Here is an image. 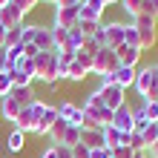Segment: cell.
Here are the masks:
<instances>
[{
    "instance_id": "obj_1",
    "label": "cell",
    "mask_w": 158,
    "mask_h": 158,
    "mask_svg": "<svg viewBox=\"0 0 158 158\" xmlns=\"http://www.w3.org/2000/svg\"><path fill=\"white\" fill-rule=\"evenodd\" d=\"M132 86L144 101H158V72H155V66L135 69V83Z\"/></svg>"
},
{
    "instance_id": "obj_2",
    "label": "cell",
    "mask_w": 158,
    "mask_h": 158,
    "mask_svg": "<svg viewBox=\"0 0 158 158\" xmlns=\"http://www.w3.org/2000/svg\"><path fill=\"white\" fill-rule=\"evenodd\" d=\"M46 101H32L29 106H23L20 109V115H17V121H15V129H20V132H32L35 135V127H38V121L43 118V112H46Z\"/></svg>"
},
{
    "instance_id": "obj_3",
    "label": "cell",
    "mask_w": 158,
    "mask_h": 158,
    "mask_svg": "<svg viewBox=\"0 0 158 158\" xmlns=\"http://www.w3.org/2000/svg\"><path fill=\"white\" fill-rule=\"evenodd\" d=\"M35 81H43V83L58 81V52H38V58H35Z\"/></svg>"
},
{
    "instance_id": "obj_4",
    "label": "cell",
    "mask_w": 158,
    "mask_h": 158,
    "mask_svg": "<svg viewBox=\"0 0 158 158\" xmlns=\"http://www.w3.org/2000/svg\"><path fill=\"white\" fill-rule=\"evenodd\" d=\"M132 26L138 29V46H141V52L144 49H152L155 40H158V20L150 17V15H138L135 20H132Z\"/></svg>"
},
{
    "instance_id": "obj_5",
    "label": "cell",
    "mask_w": 158,
    "mask_h": 158,
    "mask_svg": "<svg viewBox=\"0 0 158 158\" xmlns=\"http://www.w3.org/2000/svg\"><path fill=\"white\" fill-rule=\"evenodd\" d=\"M121 66V60H118V55H115V49H98L95 52V58H92V75H112V72Z\"/></svg>"
},
{
    "instance_id": "obj_6",
    "label": "cell",
    "mask_w": 158,
    "mask_h": 158,
    "mask_svg": "<svg viewBox=\"0 0 158 158\" xmlns=\"http://www.w3.org/2000/svg\"><path fill=\"white\" fill-rule=\"evenodd\" d=\"M98 95H101V101H104V106L109 112H115L118 106L127 104V89H121L118 83H112V86H98Z\"/></svg>"
},
{
    "instance_id": "obj_7",
    "label": "cell",
    "mask_w": 158,
    "mask_h": 158,
    "mask_svg": "<svg viewBox=\"0 0 158 158\" xmlns=\"http://www.w3.org/2000/svg\"><path fill=\"white\" fill-rule=\"evenodd\" d=\"M78 23V6H55L52 29H72Z\"/></svg>"
},
{
    "instance_id": "obj_8",
    "label": "cell",
    "mask_w": 158,
    "mask_h": 158,
    "mask_svg": "<svg viewBox=\"0 0 158 158\" xmlns=\"http://www.w3.org/2000/svg\"><path fill=\"white\" fill-rule=\"evenodd\" d=\"M112 127L118 129V132H124V135L135 132V121H132V106H129V104L118 106L115 112H112Z\"/></svg>"
},
{
    "instance_id": "obj_9",
    "label": "cell",
    "mask_w": 158,
    "mask_h": 158,
    "mask_svg": "<svg viewBox=\"0 0 158 158\" xmlns=\"http://www.w3.org/2000/svg\"><path fill=\"white\" fill-rule=\"evenodd\" d=\"M58 115L66 121L69 127H83V109H81V104L63 101V104H58Z\"/></svg>"
},
{
    "instance_id": "obj_10",
    "label": "cell",
    "mask_w": 158,
    "mask_h": 158,
    "mask_svg": "<svg viewBox=\"0 0 158 158\" xmlns=\"http://www.w3.org/2000/svg\"><path fill=\"white\" fill-rule=\"evenodd\" d=\"M124 32H127V23L121 20H112L104 26V35H106V49H118V46H124Z\"/></svg>"
},
{
    "instance_id": "obj_11",
    "label": "cell",
    "mask_w": 158,
    "mask_h": 158,
    "mask_svg": "<svg viewBox=\"0 0 158 158\" xmlns=\"http://www.w3.org/2000/svg\"><path fill=\"white\" fill-rule=\"evenodd\" d=\"M29 46H38V52H52L55 38H52V26H35V38Z\"/></svg>"
},
{
    "instance_id": "obj_12",
    "label": "cell",
    "mask_w": 158,
    "mask_h": 158,
    "mask_svg": "<svg viewBox=\"0 0 158 158\" xmlns=\"http://www.w3.org/2000/svg\"><path fill=\"white\" fill-rule=\"evenodd\" d=\"M115 55H118V60H121V66H132V69H138V60H141V49L138 46H118L115 49Z\"/></svg>"
},
{
    "instance_id": "obj_13",
    "label": "cell",
    "mask_w": 158,
    "mask_h": 158,
    "mask_svg": "<svg viewBox=\"0 0 158 158\" xmlns=\"http://www.w3.org/2000/svg\"><path fill=\"white\" fill-rule=\"evenodd\" d=\"M81 144L86 147V150H98V147H104V129H98V127H83V129H81Z\"/></svg>"
},
{
    "instance_id": "obj_14",
    "label": "cell",
    "mask_w": 158,
    "mask_h": 158,
    "mask_svg": "<svg viewBox=\"0 0 158 158\" xmlns=\"http://www.w3.org/2000/svg\"><path fill=\"white\" fill-rule=\"evenodd\" d=\"M23 17H26V15H23L15 3H9V6L0 9V23H3L6 29H12V26H20V23H23Z\"/></svg>"
},
{
    "instance_id": "obj_15",
    "label": "cell",
    "mask_w": 158,
    "mask_h": 158,
    "mask_svg": "<svg viewBox=\"0 0 158 158\" xmlns=\"http://www.w3.org/2000/svg\"><path fill=\"white\" fill-rule=\"evenodd\" d=\"M20 104L12 98V95H6V98H0V115H3V121H12V127H15V121H17V115H20Z\"/></svg>"
},
{
    "instance_id": "obj_16",
    "label": "cell",
    "mask_w": 158,
    "mask_h": 158,
    "mask_svg": "<svg viewBox=\"0 0 158 158\" xmlns=\"http://www.w3.org/2000/svg\"><path fill=\"white\" fill-rule=\"evenodd\" d=\"M55 121H58V106H46L43 118L38 121V127H35V135H46L49 138V129L55 127Z\"/></svg>"
},
{
    "instance_id": "obj_17",
    "label": "cell",
    "mask_w": 158,
    "mask_h": 158,
    "mask_svg": "<svg viewBox=\"0 0 158 158\" xmlns=\"http://www.w3.org/2000/svg\"><path fill=\"white\" fill-rule=\"evenodd\" d=\"M121 144H129V135L118 132V129H115L112 124H109V127H104V147L115 150V147H121Z\"/></svg>"
},
{
    "instance_id": "obj_18",
    "label": "cell",
    "mask_w": 158,
    "mask_h": 158,
    "mask_svg": "<svg viewBox=\"0 0 158 158\" xmlns=\"http://www.w3.org/2000/svg\"><path fill=\"white\" fill-rule=\"evenodd\" d=\"M23 147H26V132H20V129H9V135H6V150L9 152H23Z\"/></svg>"
},
{
    "instance_id": "obj_19",
    "label": "cell",
    "mask_w": 158,
    "mask_h": 158,
    "mask_svg": "<svg viewBox=\"0 0 158 158\" xmlns=\"http://www.w3.org/2000/svg\"><path fill=\"white\" fill-rule=\"evenodd\" d=\"M20 106H29L32 101H38V95H35V89L32 86H12V92H9Z\"/></svg>"
},
{
    "instance_id": "obj_20",
    "label": "cell",
    "mask_w": 158,
    "mask_h": 158,
    "mask_svg": "<svg viewBox=\"0 0 158 158\" xmlns=\"http://www.w3.org/2000/svg\"><path fill=\"white\" fill-rule=\"evenodd\" d=\"M112 75H115V83H118L121 89H129V86L135 83V69H132V66H118Z\"/></svg>"
},
{
    "instance_id": "obj_21",
    "label": "cell",
    "mask_w": 158,
    "mask_h": 158,
    "mask_svg": "<svg viewBox=\"0 0 158 158\" xmlns=\"http://www.w3.org/2000/svg\"><path fill=\"white\" fill-rule=\"evenodd\" d=\"M83 40H86V35H83L81 29H78V23L72 26V29L66 32V46H63V49H72V52H78L81 46H83Z\"/></svg>"
},
{
    "instance_id": "obj_22",
    "label": "cell",
    "mask_w": 158,
    "mask_h": 158,
    "mask_svg": "<svg viewBox=\"0 0 158 158\" xmlns=\"http://www.w3.org/2000/svg\"><path fill=\"white\" fill-rule=\"evenodd\" d=\"M66 129H69V124H66V121H63V118L58 115V121H55V127L49 129V141H52V147L63 144V135H66Z\"/></svg>"
},
{
    "instance_id": "obj_23",
    "label": "cell",
    "mask_w": 158,
    "mask_h": 158,
    "mask_svg": "<svg viewBox=\"0 0 158 158\" xmlns=\"http://www.w3.org/2000/svg\"><path fill=\"white\" fill-rule=\"evenodd\" d=\"M132 121H135V132H144V129L150 127V118H147V112H144V104L132 109Z\"/></svg>"
},
{
    "instance_id": "obj_24",
    "label": "cell",
    "mask_w": 158,
    "mask_h": 158,
    "mask_svg": "<svg viewBox=\"0 0 158 158\" xmlns=\"http://www.w3.org/2000/svg\"><path fill=\"white\" fill-rule=\"evenodd\" d=\"M20 43H23V23L9 29V35H6V46H3V49H9V46H20Z\"/></svg>"
},
{
    "instance_id": "obj_25",
    "label": "cell",
    "mask_w": 158,
    "mask_h": 158,
    "mask_svg": "<svg viewBox=\"0 0 158 158\" xmlns=\"http://www.w3.org/2000/svg\"><path fill=\"white\" fill-rule=\"evenodd\" d=\"M86 75H89V72H86V69H83L81 63L75 60V63H72V66H69V72H66V81H72V83H81V81L86 78Z\"/></svg>"
},
{
    "instance_id": "obj_26",
    "label": "cell",
    "mask_w": 158,
    "mask_h": 158,
    "mask_svg": "<svg viewBox=\"0 0 158 158\" xmlns=\"http://www.w3.org/2000/svg\"><path fill=\"white\" fill-rule=\"evenodd\" d=\"M12 86H15L12 72H9V69H3V72H0V98H6L9 92H12Z\"/></svg>"
},
{
    "instance_id": "obj_27",
    "label": "cell",
    "mask_w": 158,
    "mask_h": 158,
    "mask_svg": "<svg viewBox=\"0 0 158 158\" xmlns=\"http://www.w3.org/2000/svg\"><path fill=\"white\" fill-rule=\"evenodd\" d=\"M81 129L83 127H69L66 135H63V144H66V147H78L81 144Z\"/></svg>"
},
{
    "instance_id": "obj_28",
    "label": "cell",
    "mask_w": 158,
    "mask_h": 158,
    "mask_svg": "<svg viewBox=\"0 0 158 158\" xmlns=\"http://www.w3.org/2000/svg\"><path fill=\"white\" fill-rule=\"evenodd\" d=\"M121 9H124V12L135 20V17L141 15V0H121Z\"/></svg>"
},
{
    "instance_id": "obj_29",
    "label": "cell",
    "mask_w": 158,
    "mask_h": 158,
    "mask_svg": "<svg viewBox=\"0 0 158 158\" xmlns=\"http://www.w3.org/2000/svg\"><path fill=\"white\" fill-rule=\"evenodd\" d=\"M141 135H144V144H147V150H150V147L158 141V124H150V127H147Z\"/></svg>"
},
{
    "instance_id": "obj_30",
    "label": "cell",
    "mask_w": 158,
    "mask_h": 158,
    "mask_svg": "<svg viewBox=\"0 0 158 158\" xmlns=\"http://www.w3.org/2000/svg\"><path fill=\"white\" fill-rule=\"evenodd\" d=\"M144 112L150 118V124H158V101H144Z\"/></svg>"
},
{
    "instance_id": "obj_31",
    "label": "cell",
    "mask_w": 158,
    "mask_h": 158,
    "mask_svg": "<svg viewBox=\"0 0 158 158\" xmlns=\"http://www.w3.org/2000/svg\"><path fill=\"white\" fill-rule=\"evenodd\" d=\"M92 58H95V55H89V52H83V49H78V52H75V60H78L86 72H92Z\"/></svg>"
},
{
    "instance_id": "obj_32",
    "label": "cell",
    "mask_w": 158,
    "mask_h": 158,
    "mask_svg": "<svg viewBox=\"0 0 158 158\" xmlns=\"http://www.w3.org/2000/svg\"><path fill=\"white\" fill-rule=\"evenodd\" d=\"M141 15H150L158 20V0H141Z\"/></svg>"
},
{
    "instance_id": "obj_33",
    "label": "cell",
    "mask_w": 158,
    "mask_h": 158,
    "mask_svg": "<svg viewBox=\"0 0 158 158\" xmlns=\"http://www.w3.org/2000/svg\"><path fill=\"white\" fill-rule=\"evenodd\" d=\"M98 26H101V23H95V20H78V29L86 35V38H92V35L98 32Z\"/></svg>"
},
{
    "instance_id": "obj_34",
    "label": "cell",
    "mask_w": 158,
    "mask_h": 158,
    "mask_svg": "<svg viewBox=\"0 0 158 158\" xmlns=\"http://www.w3.org/2000/svg\"><path fill=\"white\" fill-rule=\"evenodd\" d=\"M124 43H127V46H138V29H135L132 23H129L127 32H124ZM138 49H141V46H138Z\"/></svg>"
},
{
    "instance_id": "obj_35",
    "label": "cell",
    "mask_w": 158,
    "mask_h": 158,
    "mask_svg": "<svg viewBox=\"0 0 158 158\" xmlns=\"http://www.w3.org/2000/svg\"><path fill=\"white\" fill-rule=\"evenodd\" d=\"M132 155H135V150H132L129 144H121V147H115V150H112V158H132Z\"/></svg>"
},
{
    "instance_id": "obj_36",
    "label": "cell",
    "mask_w": 158,
    "mask_h": 158,
    "mask_svg": "<svg viewBox=\"0 0 158 158\" xmlns=\"http://www.w3.org/2000/svg\"><path fill=\"white\" fill-rule=\"evenodd\" d=\"M129 147H132V150H144V152H147L144 135H141V132H129Z\"/></svg>"
},
{
    "instance_id": "obj_37",
    "label": "cell",
    "mask_w": 158,
    "mask_h": 158,
    "mask_svg": "<svg viewBox=\"0 0 158 158\" xmlns=\"http://www.w3.org/2000/svg\"><path fill=\"white\" fill-rule=\"evenodd\" d=\"M12 3H15L17 9H20V12H23V15H29V12H32V9H35V6H38V3H40V0H12Z\"/></svg>"
},
{
    "instance_id": "obj_38",
    "label": "cell",
    "mask_w": 158,
    "mask_h": 158,
    "mask_svg": "<svg viewBox=\"0 0 158 158\" xmlns=\"http://www.w3.org/2000/svg\"><path fill=\"white\" fill-rule=\"evenodd\" d=\"M89 158H112L109 147H98V150H89Z\"/></svg>"
},
{
    "instance_id": "obj_39",
    "label": "cell",
    "mask_w": 158,
    "mask_h": 158,
    "mask_svg": "<svg viewBox=\"0 0 158 158\" xmlns=\"http://www.w3.org/2000/svg\"><path fill=\"white\" fill-rule=\"evenodd\" d=\"M81 49H83V52H89V55H95V52L101 49V46H98L95 40H92V38H86V40H83V46H81Z\"/></svg>"
},
{
    "instance_id": "obj_40",
    "label": "cell",
    "mask_w": 158,
    "mask_h": 158,
    "mask_svg": "<svg viewBox=\"0 0 158 158\" xmlns=\"http://www.w3.org/2000/svg\"><path fill=\"white\" fill-rule=\"evenodd\" d=\"M72 158H89V150L83 144H78V147H72Z\"/></svg>"
},
{
    "instance_id": "obj_41",
    "label": "cell",
    "mask_w": 158,
    "mask_h": 158,
    "mask_svg": "<svg viewBox=\"0 0 158 158\" xmlns=\"http://www.w3.org/2000/svg\"><path fill=\"white\" fill-rule=\"evenodd\" d=\"M55 152H58V158H72V147L58 144V147H55Z\"/></svg>"
},
{
    "instance_id": "obj_42",
    "label": "cell",
    "mask_w": 158,
    "mask_h": 158,
    "mask_svg": "<svg viewBox=\"0 0 158 158\" xmlns=\"http://www.w3.org/2000/svg\"><path fill=\"white\" fill-rule=\"evenodd\" d=\"M40 158H58V152H55V147H46V150L40 152Z\"/></svg>"
},
{
    "instance_id": "obj_43",
    "label": "cell",
    "mask_w": 158,
    "mask_h": 158,
    "mask_svg": "<svg viewBox=\"0 0 158 158\" xmlns=\"http://www.w3.org/2000/svg\"><path fill=\"white\" fill-rule=\"evenodd\" d=\"M6 35H9V29H6L3 23H0V49H3V46H6Z\"/></svg>"
},
{
    "instance_id": "obj_44",
    "label": "cell",
    "mask_w": 158,
    "mask_h": 158,
    "mask_svg": "<svg viewBox=\"0 0 158 158\" xmlns=\"http://www.w3.org/2000/svg\"><path fill=\"white\" fill-rule=\"evenodd\" d=\"M147 158H158V141L150 147V150H147Z\"/></svg>"
},
{
    "instance_id": "obj_45",
    "label": "cell",
    "mask_w": 158,
    "mask_h": 158,
    "mask_svg": "<svg viewBox=\"0 0 158 158\" xmlns=\"http://www.w3.org/2000/svg\"><path fill=\"white\" fill-rule=\"evenodd\" d=\"M83 0H58V6H81Z\"/></svg>"
},
{
    "instance_id": "obj_46",
    "label": "cell",
    "mask_w": 158,
    "mask_h": 158,
    "mask_svg": "<svg viewBox=\"0 0 158 158\" xmlns=\"http://www.w3.org/2000/svg\"><path fill=\"white\" fill-rule=\"evenodd\" d=\"M3 69H6V52L0 49V72H3Z\"/></svg>"
},
{
    "instance_id": "obj_47",
    "label": "cell",
    "mask_w": 158,
    "mask_h": 158,
    "mask_svg": "<svg viewBox=\"0 0 158 158\" xmlns=\"http://www.w3.org/2000/svg\"><path fill=\"white\" fill-rule=\"evenodd\" d=\"M132 158H147V152H144V150H135V155H132Z\"/></svg>"
},
{
    "instance_id": "obj_48",
    "label": "cell",
    "mask_w": 158,
    "mask_h": 158,
    "mask_svg": "<svg viewBox=\"0 0 158 158\" xmlns=\"http://www.w3.org/2000/svg\"><path fill=\"white\" fill-rule=\"evenodd\" d=\"M40 3H52V6H58V0H40Z\"/></svg>"
},
{
    "instance_id": "obj_49",
    "label": "cell",
    "mask_w": 158,
    "mask_h": 158,
    "mask_svg": "<svg viewBox=\"0 0 158 158\" xmlns=\"http://www.w3.org/2000/svg\"><path fill=\"white\" fill-rule=\"evenodd\" d=\"M9 3H12V0H0V9H3V6H9Z\"/></svg>"
},
{
    "instance_id": "obj_50",
    "label": "cell",
    "mask_w": 158,
    "mask_h": 158,
    "mask_svg": "<svg viewBox=\"0 0 158 158\" xmlns=\"http://www.w3.org/2000/svg\"><path fill=\"white\" fill-rule=\"evenodd\" d=\"M112 3H121V0H109V6H112Z\"/></svg>"
},
{
    "instance_id": "obj_51",
    "label": "cell",
    "mask_w": 158,
    "mask_h": 158,
    "mask_svg": "<svg viewBox=\"0 0 158 158\" xmlns=\"http://www.w3.org/2000/svg\"><path fill=\"white\" fill-rule=\"evenodd\" d=\"M152 66H155V72H158V63H152Z\"/></svg>"
},
{
    "instance_id": "obj_52",
    "label": "cell",
    "mask_w": 158,
    "mask_h": 158,
    "mask_svg": "<svg viewBox=\"0 0 158 158\" xmlns=\"http://www.w3.org/2000/svg\"><path fill=\"white\" fill-rule=\"evenodd\" d=\"M0 121H3V115H0Z\"/></svg>"
}]
</instances>
